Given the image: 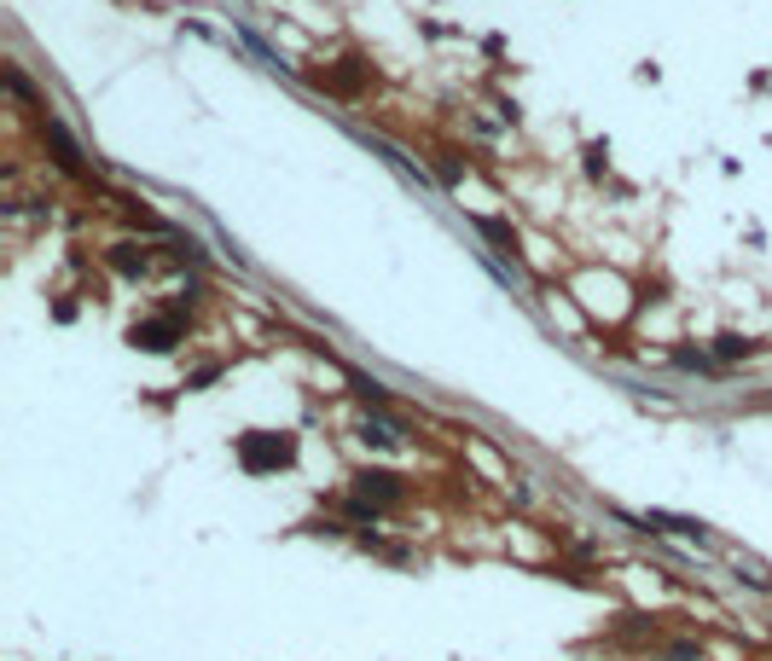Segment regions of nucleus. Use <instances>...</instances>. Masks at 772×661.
Segmentation results:
<instances>
[{
	"label": "nucleus",
	"instance_id": "8",
	"mask_svg": "<svg viewBox=\"0 0 772 661\" xmlns=\"http://www.w3.org/2000/svg\"><path fill=\"white\" fill-rule=\"evenodd\" d=\"M349 383H354V395H360V400H366L372 412H384V407H389V389L377 383V377H366V372H349Z\"/></svg>",
	"mask_w": 772,
	"mask_h": 661
},
{
	"label": "nucleus",
	"instance_id": "10",
	"mask_svg": "<svg viewBox=\"0 0 772 661\" xmlns=\"http://www.w3.org/2000/svg\"><path fill=\"white\" fill-rule=\"evenodd\" d=\"M697 656H703V650H697L691 639H680V644H673V650H668V661H697Z\"/></svg>",
	"mask_w": 772,
	"mask_h": 661
},
{
	"label": "nucleus",
	"instance_id": "7",
	"mask_svg": "<svg viewBox=\"0 0 772 661\" xmlns=\"http://www.w3.org/2000/svg\"><path fill=\"white\" fill-rule=\"evenodd\" d=\"M47 140H53V151H58V163L70 168V175H82V151H76V140H70L58 122H47Z\"/></svg>",
	"mask_w": 772,
	"mask_h": 661
},
{
	"label": "nucleus",
	"instance_id": "3",
	"mask_svg": "<svg viewBox=\"0 0 772 661\" xmlns=\"http://www.w3.org/2000/svg\"><path fill=\"white\" fill-rule=\"evenodd\" d=\"M354 499H366L372 511H389V505L407 499V487H401V476H389V470H360L354 476Z\"/></svg>",
	"mask_w": 772,
	"mask_h": 661
},
{
	"label": "nucleus",
	"instance_id": "2",
	"mask_svg": "<svg viewBox=\"0 0 772 661\" xmlns=\"http://www.w3.org/2000/svg\"><path fill=\"white\" fill-rule=\"evenodd\" d=\"M134 348H152V354H169L180 342V313H152V320H134L128 330Z\"/></svg>",
	"mask_w": 772,
	"mask_h": 661
},
{
	"label": "nucleus",
	"instance_id": "6",
	"mask_svg": "<svg viewBox=\"0 0 772 661\" xmlns=\"http://www.w3.org/2000/svg\"><path fill=\"white\" fill-rule=\"evenodd\" d=\"M110 267H117L122 279H140L145 267H152V255H145L140 244H117V250H110Z\"/></svg>",
	"mask_w": 772,
	"mask_h": 661
},
{
	"label": "nucleus",
	"instance_id": "5",
	"mask_svg": "<svg viewBox=\"0 0 772 661\" xmlns=\"http://www.w3.org/2000/svg\"><path fill=\"white\" fill-rule=\"evenodd\" d=\"M651 528H662V534H680V540H697V545H708V528L703 522H691V517H668V511H651Z\"/></svg>",
	"mask_w": 772,
	"mask_h": 661
},
{
	"label": "nucleus",
	"instance_id": "4",
	"mask_svg": "<svg viewBox=\"0 0 772 661\" xmlns=\"http://www.w3.org/2000/svg\"><path fill=\"white\" fill-rule=\"evenodd\" d=\"M360 441H372V447H395V441H407V424L401 418H389V412H366V424H360Z\"/></svg>",
	"mask_w": 772,
	"mask_h": 661
},
{
	"label": "nucleus",
	"instance_id": "1",
	"mask_svg": "<svg viewBox=\"0 0 772 661\" xmlns=\"http://www.w3.org/2000/svg\"><path fill=\"white\" fill-rule=\"evenodd\" d=\"M291 435H273V430H250V435H239V464L250 476H267V470H285L291 464Z\"/></svg>",
	"mask_w": 772,
	"mask_h": 661
},
{
	"label": "nucleus",
	"instance_id": "9",
	"mask_svg": "<svg viewBox=\"0 0 772 661\" xmlns=\"http://www.w3.org/2000/svg\"><path fill=\"white\" fill-rule=\"evenodd\" d=\"M750 348H755V342H750V337H732V330H726V337H715V354H720V360H743Z\"/></svg>",
	"mask_w": 772,
	"mask_h": 661
}]
</instances>
